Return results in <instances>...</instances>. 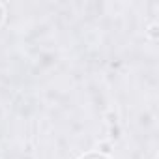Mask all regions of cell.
I'll return each mask as SVG.
<instances>
[{
	"label": "cell",
	"mask_w": 159,
	"mask_h": 159,
	"mask_svg": "<svg viewBox=\"0 0 159 159\" xmlns=\"http://www.w3.org/2000/svg\"><path fill=\"white\" fill-rule=\"evenodd\" d=\"M81 159H109V157L103 155V153H86V155H83Z\"/></svg>",
	"instance_id": "1"
},
{
	"label": "cell",
	"mask_w": 159,
	"mask_h": 159,
	"mask_svg": "<svg viewBox=\"0 0 159 159\" xmlns=\"http://www.w3.org/2000/svg\"><path fill=\"white\" fill-rule=\"evenodd\" d=\"M157 28H159V26H157L155 23L150 26V30H148V36H150L152 39H157V36H159V34H157Z\"/></svg>",
	"instance_id": "2"
},
{
	"label": "cell",
	"mask_w": 159,
	"mask_h": 159,
	"mask_svg": "<svg viewBox=\"0 0 159 159\" xmlns=\"http://www.w3.org/2000/svg\"><path fill=\"white\" fill-rule=\"evenodd\" d=\"M2 21H4V6L0 4V25H2Z\"/></svg>",
	"instance_id": "3"
},
{
	"label": "cell",
	"mask_w": 159,
	"mask_h": 159,
	"mask_svg": "<svg viewBox=\"0 0 159 159\" xmlns=\"http://www.w3.org/2000/svg\"><path fill=\"white\" fill-rule=\"evenodd\" d=\"M101 148H103V152H105V153H109V152H111V150H109V144H101Z\"/></svg>",
	"instance_id": "4"
}]
</instances>
